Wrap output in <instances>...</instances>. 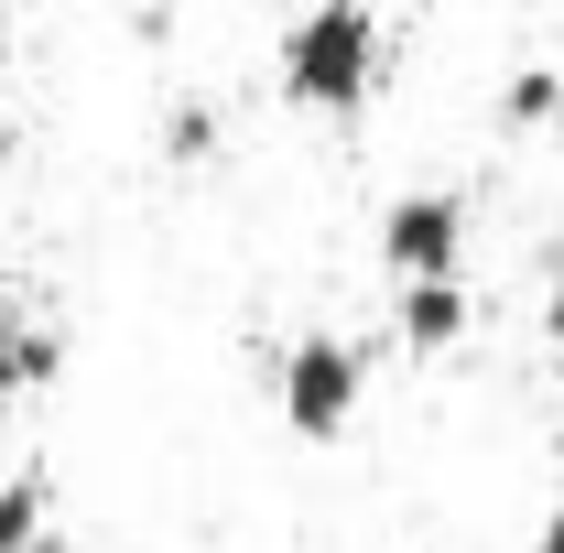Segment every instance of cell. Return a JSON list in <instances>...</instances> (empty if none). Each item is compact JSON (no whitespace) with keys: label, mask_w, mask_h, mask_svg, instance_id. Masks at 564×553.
I'll return each mask as SVG.
<instances>
[{"label":"cell","mask_w":564,"mask_h":553,"mask_svg":"<svg viewBox=\"0 0 564 553\" xmlns=\"http://www.w3.org/2000/svg\"><path fill=\"white\" fill-rule=\"evenodd\" d=\"M272 76H282V98H293L304 120H358L369 87H380V11H369V0H315V11H293Z\"/></svg>","instance_id":"6da1fadb"},{"label":"cell","mask_w":564,"mask_h":553,"mask_svg":"<svg viewBox=\"0 0 564 553\" xmlns=\"http://www.w3.org/2000/svg\"><path fill=\"white\" fill-rule=\"evenodd\" d=\"M272 402H282V423L304 434V445H337L358 423V402H369V358H358L348 337H293L282 347V380H272Z\"/></svg>","instance_id":"7a4b0ae2"},{"label":"cell","mask_w":564,"mask_h":553,"mask_svg":"<svg viewBox=\"0 0 564 553\" xmlns=\"http://www.w3.org/2000/svg\"><path fill=\"white\" fill-rule=\"evenodd\" d=\"M380 261H391V282L456 272V261H467V196H391V217H380Z\"/></svg>","instance_id":"3957f363"},{"label":"cell","mask_w":564,"mask_h":553,"mask_svg":"<svg viewBox=\"0 0 564 553\" xmlns=\"http://www.w3.org/2000/svg\"><path fill=\"white\" fill-rule=\"evenodd\" d=\"M467 315H478V304H467V282H456V272L402 282V304H391V326H402V347H413V358L456 347V337H467Z\"/></svg>","instance_id":"277c9868"},{"label":"cell","mask_w":564,"mask_h":553,"mask_svg":"<svg viewBox=\"0 0 564 553\" xmlns=\"http://www.w3.org/2000/svg\"><path fill=\"white\" fill-rule=\"evenodd\" d=\"M554 109H564V76L554 66H521L510 87H499V120H510V131H543Z\"/></svg>","instance_id":"5b68a950"},{"label":"cell","mask_w":564,"mask_h":553,"mask_svg":"<svg viewBox=\"0 0 564 553\" xmlns=\"http://www.w3.org/2000/svg\"><path fill=\"white\" fill-rule=\"evenodd\" d=\"M207 152H217V109H207V98L163 109V163H207Z\"/></svg>","instance_id":"8992f818"},{"label":"cell","mask_w":564,"mask_h":553,"mask_svg":"<svg viewBox=\"0 0 564 553\" xmlns=\"http://www.w3.org/2000/svg\"><path fill=\"white\" fill-rule=\"evenodd\" d=\"M33 521H44V488H33V478H0V543H33Z\"/></svg>","instance_id":"52a82bcc"},{"label":"cell","mask_w":564,"mask_h":553,"mask_svg":"<svg viewBox=\"0 0 564 553\" xmlns=\"http://www.w3.org/2000/svg\"><path fill=\"white\" fill-rule=\"evenodd\" d=\"M11 402H22V358H11V337H0V423H11Z\"/></svg>","instance_id":"ba28073f"},{"label":"cell","mask_w":564,"mask_h":553,"mask_svg":"<svg viewBox=\"0 0 564 553\" xmlns=\"http://www.w3.org/2000/svg\"><path fill=\"white\" fill-rule=\"evenodd\" d=\"M532 553H564V488H554V510H543V532H532Z\"/></svg>","instance_id":"9c48e42d"},{"label":"cell","mask_w":564,"mask_h":553,"mask_svg":"<svg viewBox=\"0 0 564 553\" xmlns=\"http://www.w3.org/2000/svg\"><path fill=\"white\" fill-rule=\"evenodd\" d=\"M554 488H564V434H554Z\"/></svg>","instance_id":"30bf717a"},{"label":"cell","mask_w":564,"mask_h":553,"mask_svg":"<svg viewBox=\"0 0 564 553\" xmlns=\"http://www.w3.org/2000/svg\"><path fill=\"white\" fill-rule=\"evenodd\" d=\"M0 553H44V543H0Z\"/></svg>","instance_id":"8fae6325"},{"label":"cell","mask_w":564,"mask_h":553,"mask_svg":"<svg viewBox=\"0 0 564 553\" xmlns=\"http://www.w3.org/2000/svg\"><path fill=\"white\" fill-rule=\"evenodd\" d=\"M554 347H564V304H554Z\"/></svg>","instance_id":"7c38bea8"}]
</instances>
